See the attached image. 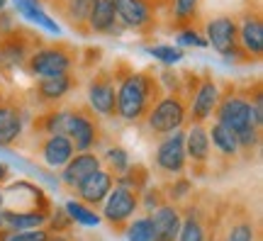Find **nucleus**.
I'll return each mask as SVG.
<instances>
[{
  "label": "nucleus",
  "instance_id": "38",
  "mask_svg": "<svg viewBox=\"0 0 263 241\" xmlns=\"http://www.w3.org/2000/svg\"><path fill=\"white\" fill-rule=\"evenodd\" d=\"M205 241H219V236H217V234H210V236H207Z\"/></svg>",
  "mask_w": 263,
  "mask_h": 241
},
{
  "label": "nucleus",
  "instance_id": "3",
  "mask_svg": "<svg viewBox=\"0 0 263 241\" xmlns=\"http://www.w3.org/2000/svg\"><path fill=\"white\" fill-rule=\"evenodd\" d=\"M188 93H183L180 88L176 90H168L166 95H161V100L151 107V112L144 117L146 122V129L151 134H159V137H166V134H173L176 129H180L185 122H188Z\"/></svg>",
  "mask_w": 263,
  "mask_h": 241
},
{
  "label": "nucleus",
  "instance_id": "32",
  "mask_svg": "<svg viewBox=\"0 0 263 241\" xmlns=\"http://www.w3.org/2000/svg\"><path fill=\"white\" fill-rule=\"evenodd\" d=\"M146 51L166 66H173V64H178V61L185 59V51L180 47H173V44H154V47H149Z\"/></svg>",
  "mask_w": 263,
  "mask_h": 241
},
{
  "label": "nucleus",
  "instance_id": "29",
  "mask_svg": "<svg viewBox=\"0 0 263 241\" xmlns=\"http://www.w3.org/2000/svg\"><path fill=\"white\" fill-rule=\"evenodd\" d=\"M171 12H173V25L178 29L190 27L200 12V0H173Z\"/></svg>",
  "mask_w": 263,
  "mask_h": 241
},
{
  "label": "nucleus",
  "instance_id": "7",
  "mask_svg": "<svg viewBox=\"0 0 263 241\" xmlns=\"http://www.w3.org/2000/svg\"><path fill=\"white\" fill-rule=\"evenodd\" d=\"M95 117H98V115H93L90 110H83V107L71 110L66 137L71 139L76 154L93 151V149L100 144V127H98V120H95Z\"/></svg>",
  "mask_w": 263,
  "mask_h": 241
},
{
  "label": "nucleus",
  "instance_id": "9",
  "mask_svg": "<svg viewBox=\"0 0 263 241\" xmlns=\"http://www.w3.org/2000/svg\"><path fill=\"white\" fill-rule=\"evenodd\" d=\"M185 132L176 129L173 134H166L161 139L159 149H156V168L166 176H183L185 166H188V158H185Z\"/></svg>",
  "mask_w": 263,
  "mask_h": 241
},
{
  "label": "nucleus",
  "instance_id": "24",
  "mask_svg": "<svg viewBox=\"0 0 263 241\" xmlns=\"http://www.w3.org/2000/svg\"><path fill=\"white\" fill-rule=\"evenodd\" d=\"M207 137H210V146L215 149L219 156L236 158L241 154L236 134L232 129H227L224 124H219V122H212V127H207Z\"/></svg>",
  "mask_w": 263,
  "mask_h": 241
},
{
  "label": "nucleus",
  "instance_id": "30",
  "mask_svg": "<svg viewBox=\"0 0 263 241\" xmlns=\"http://www.w3.org/2000/svg\"><path fill=\"white\" fill-rule=\"evenodd\" d=\"M219 241H256V224L249 217L232 219V224L227 227L224 236Z\"/></svg>",
  "mask_w": 263,
  "mask_h": 241
},
{
  "label": "nucleus",
  "instance_id": "8",
  "mask_svg": "<svg viewBox=\"0 0 263 241\" xmlns=\"http://www.w3.org/2000/svg\"><path fill=\"white\" fill-rule=\"evenodd\" d=\"M100 207H103L100 219L112 224V229L115 227H127V222L139 210V195L134 193V190H129V188L115 183V188L110 190V195L105 197V202Z\"/></svg>",
  "mask_w": 263,
  "mask_h": 241
},
{
  "label": "nucleus",
  "instance_id": "6",
  "mask_svg": "<svg viewBox=\"0 0 263 241\" xmlns=\"http://www.w3.org/2000/svg\"><path fill=\"white\" fill-rule=\"evenodd\" d=\"M85 95H88V107H90L93 115L115 117V107H117V78H115L112 71L98 68L93 73V78L88 81Z\"/></svg>",
  "mask_w": 263,
  "mask_h": 241
},
{
  "label": "nucleus",
  "instance_id": "28",
  "mask_svg": "<svg viewBox=\"0 0 263 241\" xmlns=\"http://www.w3.org/2000/svg\"><path fill=\"white\" fill-rule=\"evenodd\" d=\"M64 212L68 214V219L76 224H81V227H98V224L103 222L100 219V214L95 212V210H90L88 205L78 202V200H68V202L64 205Z\"/></svg>",
  "mask_w": 263,
  "mask_h": 241
},
{
  "label": "nucleus",
  "instance_id": "4",
  "mask_svg": "<svg viewBox=\"0 0 263 241\" xmlns=\"http://www.w3.org/2000/svg\"><path fill=\"white\" fill-rule=\"evenodd\" d=\"M207 47H212L217 54L227 61H251L239 44V27L234 15H217L205 22Z\"/></svg>",
  "mask_w": 263,
  "mask_h": 241
},
{
  "label": "nucleus",
  "instance_id": "10",
  "mask_svg": "<svg viewBox=\"0 0 263 241\" xmlns=\"http://www.w3.org/2000/svg\"><path fill=\"white\" fill-rule=\"evenodd\" d=\"M219 85L212 76H202V81L195 85V95L188 105V122L190 124H205L207 120H212V115L217 110L219 102Z\"/></svg>",
  "mask_w": 263,
  "mask_h": 241
},
{
  "label": "nucleus",
  "instance_id": "37",
  "mask_svg": "<svg viewBox=\"0 0 263 241\" xmlns=\"http://www.w3.org/2000/svg\"><path fill=\"white\" fill-rule=\"evenodd\" d=\"M144 3H146V5H149V8L156 12V10H161L163 5H166V3H168V0H144Z\"/></svg>",
  "mask_w": 263,
  "mask_h": 241
},
{
  "label": "nucleus",
  "instance_id": "41",
  "mask_svg": "<svg viewBox=\"0 0 263 241\" xmlns=\"http://www.w3.org/2000/svg\"><path fill=\"white\" fill-rule=\"evenodd\" d=\"M3 229H5V227H3V214H0V232H3Z\"/></svg>",
  "mask_w": 263,
  "mask_h": 241
},
{
  "label": "nucleus",
  "instance_id": "15",
  "mask_svg": "<svg viewBox=\"0 0 263 241\" xmlns=\"http://www.w3.org/2000/svg\"><path fill=\"white\" fill-rule=\"evenodd\" d=\"M151 227H154V241H178L183 214L173 202L159 205L154 212H149Z\"/></svg>",
  "mask_w": 263,
  "mask_h": 241
},
{
  "label": "nucleus",
  "instance_id": "27",
  "mask_svg": "<svg viewBox=\"0 0 263 241\" xmlns=\"http://www.w3.org/2000/svg\"><path fill=\"white\" fill-rule=\"evenodd\" d=\"M100 163H107V168H110L107 173L115 176V178H120L132 168V158H129V154H127V149L107 146L105 149V154L100 156Z\"/></svg>",
  "mask_w": 263,
  "mask_h": 241
},
{
  "label": "nucleus",
  "instance_id": "21",
  "mask_svg": "<svg viewBox=\"0 0 263 241\" xmlns=\"http://www.w3.org/2000/svg\"><path fill=\"white\" fill-rule=\"evenodd\" d=\"M12 5H15V10H17L22 17L34 22L39 29H44L49 34H59L61 32V25L42 8V0H12Z\"/></svg>",
  "mask_w": 263,
  "mask_h": 241
},
{
  "label": "nucleus",
  "instance_id": "17",
  "mask_svg": "<svg viewBox=\"0 0 263 241\" xmlns=\"http://www.w3.org/2000/svg\"><path fill=\"white\" fill-rule=\"evenodd\" d=\"M73 144H71V139L68 137H64V134H49V137H44V139L39 141V156H42V161L47 163L49 168H64L68 161H71V156H73Z\"/></svg>",
  "mask_w": 263,
  "mask_h": 241
},
{
  "label": "nucleus",
  "instance_id": "26",
  "mask_svg": "<svg viewBox=\"0 0 263 241\" xmlns=\"http://www.w3.org/2000/svg\"><path fill=\"white\" fill-rule=\"evenodd\" d=\"M207 232H205V222L202 217L197 214V210L190 207L188 212L183 214V222H180V232H178V241H205Z\"/></svg>",
  "mask_w": 263,
  "mask_h": 241
},
{
  "label": "nucleus",
  "instance_id": "12",
  "mask_svg": "<svg viewBox=\"0 0 263 241\" xmlns=\"http://www.w3.org/2000/svg\"><path fill=\"white\" fill-rule=\"evenodd\" d=\"M112 5L122 29H146L156 22V12L144 0H115Z\"/></svg>",
  "mask_w": 263,
  "mask_h": 241
},
{
  "label": "nucleus",
  "instance_id": "23",
  "mask_svg": "<svg viewBox=\"0 0 263 241\" xmlns=\"http://www.w3.org/2000/svg\"><path fill=\"white\" fill-rule=\"evenodd\" d=\"M29 54H32V49L25 44V39H22L17 29H10L8 34L0 39V64L20 66L27 61Z\"/></svg>",
  "mask_w": 263,
  "mask_h": 241
},
{
  "label": "nucleus",
  "instance_id": "2",
  "mask_svg": "<svg viewBox=\"0 0 263 241\" xmlns=\"http://www.w3.org/2000/svg\"><path fill=\"white\" fill-rule=\"evenodd\" d=\"M215 122L224 124L227 129H232L234 134H241L249 127H263V112H261V90L256 88L254 102L251 98L239 90H227L224 95H219L215 110Z\"/></svg>",
  "mask_w": 263,
  "mask_h": 241
},
{
  "label": "nucleus",
  "instance_id": "11",
  "mask_svg": "<svg viewBox=\"0 0 263 241\" xmlns=\"http://www.w3.org/2000/svg\"><path fill=\"white\" fill-rule=\"evenodd\" d=\"M239 27V44L249 59H261L263 54V22L258 10H244L241 17H236Z\"/></svg>",
  "mask_w": 263,
  "mask_h": 241
},
{
  "label": "nucleus",
  "instance_id": "36",
  "mask_svg": "<svg viewBox=\"0 0 263 241\" xmlns=\"http://www.w3.org/2000/svg\"><path fill=\"white\" fill-rule=\"evenodd\" d=\"M8 176H10V166L5 163V161H0V186L8 180Z\"/></svg>",
  "mask_w": 263,
  "mask_h": 241
},
{
  "label": "nucleus",
  "instance_id": "31",
  "mask_svg": "<svg viewBox=\"0 0 263 241\" xmlns=\"http://www.w3.org/2000/svg\"><path fill=\"white\" fill-rule=\"evenodd\" d=\"M127 241H154V227H151L149 214L146 217H132L124 229Z\"/></svg>",
  "mask_w": 263,
  "mask_h": 241
},
{
  "label": "nucleus",
  "instance_id": "33",
  "mask_svg": "<svg viewBox=\"0 0 263 241\" xmlns=\"http://www.w3.org/2000/svg\"><path fill=\"white\" fill-rule=\"evenodd\" d=\"M176 47L185 49V47H197V49H205L207 47V39L202 37V32H197L195 25H190V27H180L178 34H176Z\"/></svg>",
  "mask_w": 263,
  "mask_h": 241
},
{
  "label": "nucleus",
  "instance_id": "35",
  "mask_svg": "<svg viewBox=\"0 0 263 241\" xmlns=\"http://www.w3.org/2000/svg\"><path fill=\"white\" fill-rule=\"evenodd\" d=\"M190 186H193V183L185 180V178H180V180H176V183L171 186L173 190H168V195H171V200H173V205L178 202V200H183V197L190 193Z\"/></svg>",
  "mask_w": 263,
  "mask_h": 241
},
{
  "label": "nucleus",
  "instance_id": "19",
  "mask_svg": "<svg viewBox=\"0 0 263 241\" xmlns=\"http://www.w3.org/2000/svg\"><path fill=\"white\" fill-rule=\"evenodd\" d=\"M73 76H54V78H39L37 85H34V98H37L42 105H57L71 93L73 88Z\"/></svg>",
  "mask_w": 263,
  "mask_h": 241
},
{
  "label": "nucleus",
  "instance_id": "1",
  "mask_svg": "<svg viewBox=\"0 0 263 241\" xmlns=\"http://www.w3.org/2000/svg\"><path fill=\"white\" fill-rule=\"evenodd\" d=\"M159 78L146 71H127L117 81V107L115 117L122 122H141L151 112V107L161 100Z\"/></svg>",
  "mask_w": 263,
  "mask_h": 241
},
{
  "label": "nucleus",
  "instance_id": "14",
  "mask_svg": "<svg viewBox=\"0 0 263 241\" xmlns=\"http://www.w3.org/2000/svg\"><path fill=\"white\" fill-rule=\"evenodd\" d=\"M100 168H103V163H100V156H98L95 151L73 154L71 161L61 168V183H64L68 190H76L85 178L93 176L95 171H100Z\"/></svg>",
  "mask_w": 263,
  "mask_h": 241
},
{
  "label": "nucleus",
  "instance_id": "40",
  "mask_svg": "<svg viewBox=\"0 0 263 241\" xmlns=\"http://www.w3.org/2000/svg\"><path fill=\"white\" fill-rule=\"evenodd\" d=\"M0 210H3V186H0Z\"/></svg>",
  "mask_w": 263,
  "mask_h": 241
},
{
  "label": "nucleus",
  "instance_id": "20",
  "mask_svg": "<svg viewBox=\"0 0 263 241\" xmlns=\"http://www.w3.org/2000/svg\"><path fill=\"white\" fill-rule=\"evenodd\" d=\"M88 34H122L112 3H93L88 15Z\"/></svg>",
  "mask_w": 263,
  "mask_h": 241
},
{
  "label": "nucleus",
  "instance_id": "18",
  "mask_svg": "<svg viewBox=\"0 0 263 241\" xmlns=\"http://www.w3.org/2000/svg\"><path fill=\"white\" fill-rule=\"evenodd\" d=\"M22 132H25V120L20 107H15L8 100H0V146L17 144Z\"/></svg>",
  "mask_w": 263,
  "mask_h": 241
},
{
  "label": "nucleus",
  "instance_id": "5",
  "mask_svg": "<svg viewBox=\"0 0 263 241\" xmlns=\"http://www.w3.org/2000/svg\"><path fill=\"white\" fill-rule=\"evenodd\" d=\"M73 49L64 47V44H47V47L32 49V54L25 61L29 76L34 78H54V76H66L73 68Z\"/></svg>",
  "mask_w": 263,
  "mask_h": 241
},
{
  "label": "nucleus",
  "instance_id": "39",
  "mask_svg": "<svg viewBox=\"0 0 263 241\" xmlns=\"http://www.w3.org/2000/svg\"><path fill=\"white\" fill-rule=\"evenodd\" d=\"M90 3H115V0H90Z\"/></svg>",
  "mask_w": 263,
  "mask_h": 241
},
{
  "label": "nucleus",
  "instance_id": "34",
  "mask_svg": "<svg viewBox=\"0 0 263 241\" xmlns=\"http://www.w3.org/2000/svg\"><path fill=\"white\" fill-rule=\"evenodd\" d=\"M0 241H49L47 229H29V232H0Z\"/></svg>",
  "mask_w": 263,
  "mask_h": 241
},
{
  "label": "nucleus",
  "instance_id": "25",
  "mask_svg": "<svg viewBox=\"0 0 263 241\" xmlns=\"http://www.w3.org/2000/svg\"><path fill=\"white\" fill-rule=\"evenodd\" d=\"M64 20L81 34H88V15H90V0H59L54 3Z\"/></svg>",
  "mask_w": 263,
  "mask_h": 241
},
{
  "label": "nucleus",
  "instance_id": "16",
  "mask_svg": "<svg viewBox=\"0 0 263 241\" xmlns=\"http://www.w3.org/2000/svg\"><path fill=\"white\" fill-rule=\"evenodd\" d=\"M183 146H185V158H188L197 171H202V168L210 163L212 146H210V137H207L205 124H188Z\"/></svg>",
  "mask_w": 263,
  "mask_h": 241
},
{
  "label": "nucleus",
  "instance_id": "13",
  "mask_svg": "<svg viewBox=\"0 0 263 241\" xmlns=\"http://www.w3.org/2000/svg\"><path fill=\"white\" fill-rule=\"evenodd\" d=\"M112 188H115V176H110L105 168H100V171H95L93 176H88L81 186L76 188V200L88 205L90 210H95V207H100L105 202V197L110 195Z\"/></svg>",
  "mask_w": 263,
  "mask_h": 241
},
{
  "label": "nucleus",
  "instance_id": "22",
  "mask_svg": "<svg viewBox=\"0 0 263 241\" xmlns=\"http://www.w3.org/2000/svg\"><path fill=\"white\" fill-rule=\"evenodd\" d=\"M3 227L8 232H29V229H44L49 222V212H12L0 210Z\"/></svg>",
  "mask_w": 263,
  "mask_h": 241
}]
</instances>
